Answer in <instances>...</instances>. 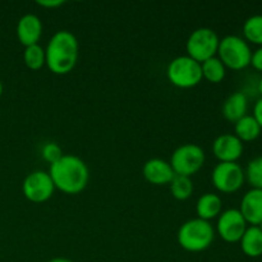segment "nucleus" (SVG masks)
<instances>
[{
    "label": "nucleus",
    "mask_w": 262,
    "mask_h": 262,
    "mask_svg": "<svg viewBox=\"0 0 262 262\" xmlns=\"http://www.w3.org/2000/svg\"><path fill=\"white\" fill-rule=\"evenodd\" d=\"M223 202L217 194L214 193H205L197 200L196 212L199 219L209 220L215 219L222 214Z\"/></svg>",
    "instance_id": "obj_16"
},
{
    "label": "nucleus",
    "mask_w": 262,
    "mask_h": 262,
    "mask_svg": "<svg viewBox=\"0 0 262 262\" xmlns=\"http://www.w3.org/2000/svg\"><path fill=\"white\" fill-rule=\"evenodd\" d=\"M261 129L262 128L258 125V123L256 122V119L252 115H245L238 122H235L234 125L235 136L242 142L255 141L261 135Z\"/></svg>",
    "instance_id": "obj_18"
},
{
    "label": "nucleus",
    "mask_w": 262,
    "mask_h": 262,
    "mask_svg": "<svg viewBox=\"0 0 262 262\" xmlns=\"http://www.w3.org/2000/svg\"><path fill=\"white\" fill-rule=\"evenodd\" d=\"M41 35H42V22L36 14L28 13L18 20L17 37L26 48L38 43Z\"/></svg>",
    "instance_id": "obj_12"
},
{
    "label": "nucleus",
    "mask_w": 262,
    "mask_h": 262,
    "mask_svg": "<svg viewBox=\"0 0 262 262\" xmlns=\"http://www.w3.org/2000/svg\"><path fill=\"white\" fill-rule=\"evenodd\" d=\"M256 227H258V228H260V230H261V232H262V222H261L260 224H258V225H256Z\"/></svg>",
    "instance_id": "obj_31"
},
{
    "label": "nucleus",
    "mask_w": 262,
    "mask_h": 262,
    "mask_svg": "<svg viewBox=\"0 0 262 262\" xmlns=\"http://www.w3.org/2000/svg\"><path fill=\"white\" fill-rule=\"evenodd\" d=\"M177 238L183 250L188 252H202L214 242L215 230L210 222L196 217L182 224Z\"/></svg>",
    "instance_id": "obj_3"
},
{
    "label": "nucleus",
    "mask_w": 262,
    "mask_h": 262,
    "mask_svg": "<svg viewBox=\"0 0 262 262\" xmlns=\"http://www.w3.org/2000/svg\"><path fill=\"white\" fill-rule=\"evenodd\" d=\"M239 211L247 224H260L262 222V189H250L241 201Z\"/></svg>",
    "instance_id": "obj_14"
},
{
    "label": "nucleus",
    "mask_w": 262,
    "mask_h": 262,
    "mask_svg": "<svg viewBox=\"0 0 262 262\" xmlns=\"http://www.w3.org/2000/svg\"><path fill=\"white\" fill-rule=\"evenodd\" d=\"M211 181L217 191L233 193L245 183V171L237 163H219L212 170Z\"/></svg>",
    "instance_id": "obj_8"
},
{
    "label": "nucleus",
    "mask_w": 262,
    "mask_h": 262,
    "mask_svg": "<svg viewBox=\"0 0 262 262\" xmlns=\"http://www.w3.org/2000/svg\"><path fill=\"white\" fill-rule=\"evenodd\" d=\"M169 184H170V192L173 197L179 201L189 199L193 192V183H192L191 177L177 176L176 174Z\"/></svg>",
    "instance_id": "obj_21"
},
{
    "label": "nucleus",
    "mask_w": 262,
    "mask_h": 262,
    "mask_svg": "<svg viewBox=\"0 0 262 262\" xmlns=\"http://www.w3.org/2000/svg\"><path fill=\"white\" fill-rule=\"evenodd\" d=\"M220 38L214 30L200 27L189 35L186 42L187 55L199 63H204L217 54Z\"/></svg>",
    "instance_id": "obj_6"
},
{
    "label": "nucleus",
    "mask_w": 262,
    "mask_h": 262,
    "mask_svg": "<svg viewBox=\"0 0 262 262\" xmlns=\"http://www.w3.org/2000/svg\"><path fill=\"white\" fill-rule=\"evenodd\" d=\"M49 262H74V261L69 260V258H66V257H55V258H51Z\"/></svg>",
    "instance_id": "obj_28"
},
{
    "label": "nucleus",
    "mask_w": 262,
    "mask_h": 262,
    "mask_svg": "<svg viewBox=\"0 0 262 262\" xmlns=\"http://www.w3.org/2000/svg\"><path fill=\"white\" fill-rule=\"evenodd\" d=\"M217 55L225 68L228 67L233 71H241L251 64L252 50L245 38L235 35H229L220 40Z\"/></svg>",
    "instance_id": "obj_4"
},
{
    "label": "nucleus",
    "mask_w": 262,
    "mask_h": 262,
    "mask_svg": "<svg viewBox=\"0 0 262 262\" xmlns=\"http://www.w3.org/2000/svg\"><path fill=\"white\" fill-rule=\"evenodd\" d=\"M55 188L67 194L81 193L89 184L90 171L86 163L76 155H63L49 170Z\"/></svg>",
    "instance_id": "obj_1"
},
{
    "label": "nucleus",
    "mask_w": 262,
    "mask_h": 262,
    "mask_svg": "<svg viewBox=\"0 0 262 262\" xmlns=\"http://www.w3.org/2000/svg\"><path fill=\"white\" fill-rule=\"evenodd\" d=\"M41 155H42L43 160L48 161V163L51 165V164L56 163V161L63 156V151H61L60 146H59L58 143L49 142L42 147Z\"/></svg>",
    "instance_id": "obj_24"
},
{
    "label": "nucleus",
    "mask_w": 262,
    "mask_h": 262,
    "mask_svg": "<svg viewBox=\"0 0 262 262\" xmlns=\"http://www.w3.org/2000/svg\"><path fill=\"white\" fill-rule=\"evenodd\" d=\"M239 242L243 253L248 257L255 258L262 255V232L256 225L247 227Z\"/></svg>",
    "instance_id": "obj_17"
},
{
    "label": "nucleus",
    "mask_w": 262,
    "mask_h": 262,
    "mask_svg": "<svg viewBox=\"0 0 262 262\" xmlns=\"http://www.w3.org/2000/svg\"><path fill=\"white\" fill-rule=\"evenodd\" d=\"M143 177L147 182L155 186H164L169 184L174 178L176 173L171 169L170 163L163 159H150L143 165Z\"/></svg>",
    "instance_id": "obj_13"
},
{
    "label": "nucleus",
    "mask_w": 262,
    "mask_h": 262,
    "mask_svg": "<svg viewBox=\"0 0 262 262\" xmlns=\"http://www.w3.org/2000/svg\"><path fill=\"white\" fill-rule=\"evenodd\" d=\"M2 95H3V83L2 81H0V97H2Z\"/></svg>",
    "instance_id": "obj_30"
},
{
    "label": "nucleus",
    "mask_w": 262,
    "mask_h": 262,
    "mask_svg": "<svg viewBox=\"0 0 262 262\" xmlns=\"http://www.w3.org/2000/svg\"><path fill=\"white\" fill-rule=\"evenodd\" d=\"M248 100L243 92H234L223 104V115L229 122H238L241 118L247 115Z\"/></svg>",
    "instance_id": "obj_15"
},
{
    "label": "nucleus",
    "mask_w": 262,
    "mask_h": 262,
    "mask_svg": "<svg viewBox=\"0 0 262 262\" xmlns=\"http://www.w3.org/2000/svg\"><path fill=\"white\" fill-rule=\"evenodd\" d=\"M36 4L40 5V7H45V8H56L60 7V5L64 4V0H37Z\"/></svg>",
    "instance_id": "obj_27"
},
{
    "label": "nucleus",
    "mask_w": 262,
    "mask_h": 262,
    "mask_svg": "<svg viewBox=\"0 0 262 262\" xmlns=\"http://www.w3.org/2000/svg\"><path fill=\"white\" fill-rule=\"evenodd\" d=\"M251 64L253 66V68L257 69V71L262 72V46L255 50L251 56Z\"/></svg>",
    "instance_id": "obj_25"
},
{
    "label": "nucleus",
    "mask_w": 262,
    "mask_h": 262,
    "mask_svg": "<svg viewBox=\"0 0 262 262\" xmlns=\"http://www.w3.org/2000/svg\"><path fill=\"white\" fill-rule=\"evenodd\" d=\"M258 92H260V95L262 97V77L260 78V81H258Z\"/></svg>",
    "instance_id": "obj_29"
},
{
    "label": "nucleus",
    "mask_w": 262,
    "mask_h": 262,
    "mask_svg": "<svg viewBox=\"0 0 262 262\" xmlns=\"http://www.w3.org/2000/svg\"><path fill=\"white\" fill-rule=\"evenodd\" d=\"M253 118L256 119V122L258 123V125L262 128V97L256 101L255 106H253Z\"/></svg>",
    "instance_id": "obj_26"
},
{
    "label": "nucleus",
    "mask_w": 262,
    "mask_h": 262,
    "mask_svg": "<svg viewBox=\"0 0 262 262\" xmlns=\"http://www.w3.org/2000/svg\"><path fill=\"white\" fill-rule=\"evenodd\" d=\"M212 152L220 163H235L243 154V142L235 135H220L212 143Z\"/></svg>",
    "instance_id": "obj_11"
},
{
    "label": "nucleus",
    "mask_w": 262,
    "mask_h": 262,
    "mask_svg": "<svg viewBox=\"0 0 262 262\" xmlns=\"http://www.w3.org/2000/svg\"><path fill=\"white\" fill-rule=\"evenodd\" d=\"M247 229V222L238 209H229L219 215L216 224L217 234L228 243L239 242Z\"/></svg>",
    "instance_id": "obj_10"
},
{
    "label": "nucleus",
    "mask_w": 262,
    "mask_h": 262,
    "mask_svg": "<svg viewBox=\"0 0 262 262\" xmlns=\"http://www.w3.org/2000/svg\"><path fill=\"white\" fill-rule=\"evenodd\" d=\"M202 77L211 83H220L225 78V66L217 56L201 63Z\"/></svg>",
    "instance_id": "obj_19"
},
{
    "label": "nucleus",
    "mask_w": 262,
    "mask_h": 262,
    "mask_svg": "<svg viewBox=\"0 0 262 262\" xmlns=\"http://www.w3.org/2000/svg\"><path fill=\"white\" fill-rule=\"evenodd\" d=\"M205 151L194 143L182 145L171 154L170 165L177 176L191 177L204 166Z\"/></svg>",
    "instance_id": "obj_7"
},
{
    "label": "nucleus",
    "mask_w": 262,
    "mask_h": 262,
    "mask_svg": "<svg viewBox=\"0 0 262 262\" xmlns=\"http://www.w3.org/2000/svg\"><path fill=\"white\" fill-rule=\"evenodd\" d=\"M246 177L252 188L262 189V156L255 158L248 163Z\"/></svg>",
    "instance_id": "obj_23"
},
{
    "label": "nucleus",
    "mask_w": 262,
    "mask_h": 262,
    "mask_svg": "<svg viewBox=\"0 0 262 262\" xmlns=\"http://www.w3.org/2000/svg\"><path fill=\"white\" fill-rule=\"evenodd\" d=\"M23 194L33 204L45 202L53 196L55 186L50 174L43 170H35L28 174L23 181Z\"/></svg>",
    "instance_id": "obj_9"
},
{
    "label": "nucleus",
    "mask_w": 262,
    "mask_h": 262,
    "mask_svg": "<svg viewBox=\"0 0 262 262\" xmlns=\"http://www.w3.org/2000/svg\"><path fill=\"white\" fill-rule=\"evenodd\" d=\"M243 35L246 41L262 46V14H255L247 18L243 25Z\"/></svg>",
    "instance_id": "obj_20"
},
{
    "label": "nucleus",
    "mask_w": 262,
    "mask_h": 262,
    "mask_svg": "<svg viewBox=\"0 0 262 262\" xmlns=\"http://www.w3.org/2000/svg\"><path fill=\"white\" fill-rule=\"evenodd\" d=\"M23 61L32 71H38L42 68L43 64L46 63L45 50L42 49V46H40L38 43L27 46L23 53Z\"/></svg>",
    "instance_id": "obj_22"
},
{
    "label": "nucleus",
    "mask_w": 262,
    "mask_h": 262,
    "mask_svg": "<svg viewBox=\"0 0 262 262\" xmlns=\"http://www.w3.org/2000/svg\"><path fill=\"white\" fill-rule=\"evenodd\" d=\"M169 82L179 89H191L202 81L201 63L188 55L177 56L169 63L166 69Z\"/></svg>",
    "instance_id": "obj_5"
},
{
    "label": "nucleus",
    "mask_w": 262,
    "mask_h": 262,
    "mask_svg": "<svg viewBox=\"0 0 262 262\" xmlns=\"http://www.w3.org/2000/svg\"><path fill=\"white\" fill-rule=\"evenodd\" d=\"M78 40L67 30L58 31L51 36L46 46V66L54 74L64 76L73 71L78 60Z\"/></svg>",
    "instance_id": "obj_2"
}]
</instances>
